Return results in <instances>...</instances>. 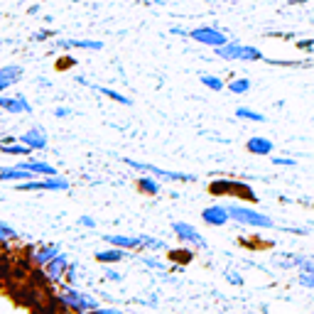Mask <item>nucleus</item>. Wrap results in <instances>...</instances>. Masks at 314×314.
Masks as SVG:
<instances>
[{
  "instance_id": "obj_22",
  "label": "nucleus",
  "mask_w": 314,
  "mask_h": 314,
  "mask_svg": "<svg viewBox=\"0 0 314 314\" xmlns=\"http://www.w3.org/2000/svg\"><path fill=\"white\" fill-rule=\"evenodd\" d=\"M138 189L155 197V194H160V182L155 177H138Z\"/></svg>"
},
{
  "instance_id": "obj_39",
  "label": "nucleus",
  "mask_w": 314,
  "mask_h": 314,
  "mask_svg": "<svg viewBox=\"0 0 314 314\" xmlns=\"http://www.w3.org/2000/svg\"><path fill=\"white\" fill-rule=\"evenodd\" d=\"M78 224L84 226V228H93V226H96V221H93L91 216H81V219H78Z\"/></svg>"
},
{
  "instance_id": "obj_40",
  "label": "nucleus",
  "mask_w": 314,
  "mask_h": 314,
  "mask_svg": "<svg viewBox=\"0 0 314 314\" xmlns=\"http://www.w3.org/2000/svg\"><path fill=\"white\" fill-rule=\"evenodd\" d=\"M297 47H300V49H314V40H300Z\"/></svg>"
},
{
  "instance_id": "obj_1",
  "label": "nucleus",
  "mask_w": 314,
  "mask_h": 314,
  "mask_svg": "<svg viewBox=\"0 0 314 314\" xmlns=\"http://www.w3.org/2000/svg\"><path fill=\"white\" fill-rule=\"evenodd\" d=\"M56 302L62 304V307H67V309H71V312H78V314H91L96 307H101L91 295L76 290L74 285H67L64 290L59 292V295H56Z\"/></svg>"
},
{
  "instance_id": "obj_11",
  "label": "nucleus",
  "mask_w": 314,
  "mask_h": 314,
  "mask_svg": "<svg viewBox=\"0 0 314 314\" xmlns=\"http://www.w3.org/2000/svg\"><path fill=\"white\" fill-rule=\"evenodd\" d=\"M23 76V67H17V64H5V67H0V93L5 89H10L12 84H17Z\"/></svg>"
},
{
  "instance_id": "obj_23",
  "label": "nucleus",
  "mask_w": 314,
  "mask_h": 314,
  "mask_svg": "<svg viewBox=\"0 0 314 314\" xmlns=\"http://www.w3.org/2000/svg\"><path fill=\"white\" fill-rule=\"evenodd\" d=\"M260 59H265V56H263V52H260L258 47L241 45V56H238V62H260Z\"/></svg>"
},
{
  "instance_id": "obj_25",
  "label": "nucleus",
  "mask_w": 314,
  "mask_h": 314,
  "mask_svg": "<svg viewBox=\"0 0 314 314\" xmlns=\"http://www.w3.org/2000/svg\"><path fill=\"white\" fill-rule=\"evenodd\" d=\"M0 152L3 155H12V157H25V155H32V150L27 145H0Z\"/></svg>"
},
{
  "instance_id": "obj_4",
  "label": "nucleus",
  "mask_w": 314,
  "mask_h": 314,
  "mask_svg": "<svg viewBox=\"0 0 314 314\" xmlns=\"http://www.w3.org/2000/svg\"><path fill=\"white\" fill-rule=\"evenodd\" d=\"M172 233L180 238L182 243H189L194 248H202V250H209V243H206V238H204L197 228L187 221H177V224H172Z\"/></svg>"
},
{
  "instance_id": "obj_35",
  "label": "nucleus",
  "mask_w": 314,
  "mask_h": 314,
  "mask_svg": "<svg viewBox=\"0 0 314 314\" xmlns=\"http://www.w3.org/2000/svg\"><path fill=\"white\" fill-rule=\"evenodd\" d=\"M272 162H275V165H280V167H295V165H297L292 157H272Z\"/></svg>"
},
{
  "instance_id": "obj_10",
  "label": "nucleus",
  "mask_w": 314,
  "mask_h": 314,
  "mask_svg": "<svg viewBox=\"0 0 314 314\" xmlns=\"http://www.w3.org/2000/svg\"><path fill=\"white\" fill-rule=\"evenodd\" d=\"M62 253V248L56 246V243H45V246H40V248H34L32 250V263L34 265H40V268H45L47 263L52 258H56Z\"/></svg>"
},
{
  "instance_id": "obj_30",
  "label": "nucleus",
  "mask_w": 314,
  "mask_h": 314,
  "mask_svg": "<svg viewBox=\"0 0 314 314\" xmlns=\"http://www.w3.org/2000/svg\"><path fill=\"white\" fill-rule=\"evenodd\" d=\"M169 260H174V263H191L194 253L191 250H169Z\"/></svg>"
},
{
  "instance_id": "obj_17",
  "label": "nucleus",
  "mask_w": 314,
  "mask_h": 314,
  "mask_svg": "<svg viewBox=\"0 0 314 314\" xmlns=\"http://www.w3.org/2000/svg\"><path fill=\"white\" fill-rule=\"evenodd\" d=\"M246 150L250 152V155H260V157H265L272 152V143H270L268 138H250L246 143Z\"/></svg>"
},
{
  "instance_id": "obj_18",
  "label": "nucleus",
  "mask_w": 314,
  "mask_h": 314,
  "mask_svg": "<svg viewBox=\"0 0 314 314\" xmlns=\"http://www.w3.org/2000/svg\"><path fill=\"white\" fill-rule=\"evenodd\" d=\"M219 59H226V62H238V56H241V45L238 42H226V45L216 47L213 49Z\"/></svg>"
},
{
  "instance_id": "obj_24",
  "label": "nucleus",
  "mask_w": 314,
  "mask_h": 314,
  "mask_svg": "<svg viewBox=\"0 0 314 314\" xmlns=\"http://www.w3.org/2000/svg\"><path fill=\"white\" fill-rule=\"evenodd\" d=\"M93 89L99 91V93H103V96H108L111 101H115V103H123V106H130V99L128 96H123V93H118V91H113V89H108V86H93Z\"/></svg>"
},
{
  "instance_id": "obj_12",
  "label": "nucleus",
  "mask_w": 314,
  "mask_h": 314,
  "mask_svg": "<svg viewBox=\"0 0 314 314\" xmlns=\"http://www.w3.org/2000/svg\"><path fill=\"white\" fill-rule=\"evenodd\" d=\"M37 174L30 172L25 167H0V182H27V180H34Z\"/></svg>"
},
{
  "instance_id": "obj_33",
  "label": "nucleus",
  "mask_w": 314,
  "mask_h": 314,
  "mask_svg": "<svg viewBox=\"0 0 314 314\" xmlns=\"http://www.w3.org/2000/svg\"><path fill=\"white\" fill-rule=\"evenodd\" d=\"M64 280H67V285H74V282H76V263H69Z\"/></svg>"
},
{
  "instance_id": "obj_32",
  "label": "nucleus",
  "mask_w": 314,
  "mask_h": 314,
  "mask_svg": "<svg viewBox=\"0 0 314 314\" xmlns=\"http://www.w3.org/2000/svg\"><path fill=\"white\" fill-rule=\"evenodd\" d=\"M103 278H106V280H111V282H123V275H121L118 270L108 268V265H106V270H103Z\"/></svg>"
},
{
  "instance_id": "obj_42",
  "label": "nucleus",
  "mask_w": 314,
  "mask_h": 314,
  "mask_svg": "<svg viewBox=\"0 0 314 314\" xmlns=\"http://www.w3.org/2000/svg\"><path fill=\"white\" fill-rule=\"evenodd\" d=\"M162 3H167V0H162Z\"/></svg>"
},
{
  "instance_id": "obj_29",
  "label": "nucleus",
  "mask_w": 314,
  "mask_h": 314,
  "mask_svg": "<svg viewBox=\"0 0 314 314\" xmlns=\"http://www.w3.org/2000/svg\"><path fill=\"white\" fill-rule=\"evenodd\" d=\"M138 260H140L143 265H147V268H152V270H167V263H162V260L152 258L150 253H147V256H138Z\"/></svg>"
},
{
  "instance_id": "obj_5",
  "label": "nucleus",
  "mask_w": 314,
  "mask_h": 314,
  "mask_svg": "<svg viewBox=\"0 0 314 314\" xmlns=\"http://www.w3.org/2000/svg\"><path fill=\"white\" fill-rule=\"evenodd\" d=\"M189 40L199 42V45L211 47V49H216V47H221L228 42L226 34L221 32V30H216V27H194V30H189Z\"/></svg>"
},
{
  "instance_id": "obj_8",
  "label": "nucleus",
  "mask_w": 314,
  "mask_h": 314,
  "mask_svg": "<svg viewBox=\"0 0 314 314\" xmlns=\"http://www.w3.org/2000/svg\"><path fill=\"white\" fill-rule=\"evenodd\" d=\"M0 108L8 113H32V106L25 96H3L0 93Z\"/></svg>"
},
{
  "instance_id": "obj_38",
  "label": "nucleus",
  "mask_w": 314,
  "mask_h": 314,
  "mask_svg": "<svg viewBox=\"0 0 314 314\" xmlns=\"http://www.w3.org/2000/svg\"><path fill=\"white\" fill-rule=\"evenodd\" d=\"M54 115H56V118H69V115H71V108H67V106H59V108H54Z\"/></svg>"
},
{
  "instance_id": "obj_15",
  "label": "nucleus",
  "mask_w": 314,
  "mask_h": 314,
  "mask_svg": "<svg viewBox=\"0 0 314 314\" xmlns=\"http://www.w3.org/2000/svg\"><path fill=\"white\" fill-rule=\"evenodd\" d=\"M56 45L62 49H91V52L103 49V42H99V40H59Z\"/></svg>"
},
{
  "instance_id": "obj_34",
  "label": "nucleus",
  "mask_w": 314,
  "mask_h": 314,
  "mask_svg": "<svg viewBox=\"0 0 314 314\" xmlns=\"http://www.w3.org/2000/svg\"><path fill=\"white\" fill-rule=\"evenodd\" d=\"M226 280L231 282V285H238V287L246 282L243 278H241V275H238V272H235V270H228V272H226Z\"/></svg>"
},
{
  "instance_id": "obj_6",
  "label": "nucleus",
  "mask_w": 314,
  "mask_h": 314,
  "mask_svg": "<svg viewBox=\"0 0 314 314\" xmlns=\"http://www.w3.org/2000/svg\"><path fill=\"white\" fill-rule=\"evenodd\" d=\"M202 219L204 224L209 226H226L231 221V213L226 209V204H213V206H206L202 211Z\"/></svg>"
},
{
  "instance_id": "obj_3",
  "label": "nucleus",
  "mask_w": 314,
  "mask_h": 314,
  "mask_svg": "<svg viewBox=\"0 0 314 314\" xmlns=\"http://www.w3.org/2000/svg\"><path fill=\"white\" fill-rule=\"evenodd\" d=\"M123 162L128 167L140 169L145 174H152V177H160V180H167V182H197L194 174H187V172H172V169H162L157 165H150V162H138V160H130V157H123Z\"/></svg>"
},
{
  "instance_id": "obj_7",
  "label": "nucleus",
  "mask_w": 314,
  "mask_h": 314,
  "mask_svg": "<svg viewBox=\"0 0 314 314\" xmlns=\"http://www.w3.org/2000/svg\"><path fill=\"white\" fill-rule=\"evenodd\" d=\"M69 256L67 253H59L56 258H52L49 263L45 265V272H47V278L49 280H62L64 275H67V268H69Z\"/></svg>"
},
{
  "instance_id": "obj_26",
  "label": "nucleus",
  "mask_w": 314,
  "mask_h": 314,
  "mask_svg": "<svg viewBox=\"0 0 314 314\" xmlns=\"http://www.w3.org/2000/svg\"><path fill=\"white\" fill-rule=\"evenodd\" d=\"M228 91L231 93H248L250 91V78H233L228 84Z\"/></svg>"
},
{
  "instance_id": "obj_41",
  "label": "nucleus",
  "mask_w": 314,
  "mask_h": 314,
  "mask_svg": "<svg viewBox=\"0 0 314 314\" xmlns=\"http://www.w3.org/2000/svg\"><path fill=\"white\" fill-rule=\"evenodd\" d=\"M172 34H182V37H189V32L184 27H172Z\"/></svg>"
},
{
  "instance_id": "obj_27",
  "label": "nucleus",
  "mask_w": 314,
  "mask_h": 314,
  "mask_svg": "<svg viewBox=\"0 0 314 314\" xmlns=\"http://www.w3.org/2000/svg\"><path fill=\"white\" fill-rule=\"evenodd\" d=\"M17 238V231H15V226L5 224V221H0V243H8V241H15Z\"/></svg>"
},
{
  "instance_id": "obj_16",
  "label": "nucleus",
  "mask_w": 314,
  "mask_h": 314,
  "mask_svg": "<svg viewBox=\"0 0 314 314\" xmlns=\"http://www.w3.org/2000/svg\"><path fill=\"white\" fill-rule=\"evenodd\" d=\"M103 241L108 243V246H118V248H125V250H138L140 248V241H138V235H101Z\"/></svg>"
},
{
  "instance_id": "obj_21",
  "label": "nucleus",
  "mask_w": 314,
  "mask_h": 314,
  "mask_svg": "<svg viewBox=\"0 0 314 314\" xmlns=\"http://www.w3.org/2000/svg\"><path fill=\"white\" fill-rule=\"evenodd\" d=\"M138 241H140V248L147 250V253H152V250H165V248H167L160 238H152V235H145V233L138 235Z\"/></svg>"
},
{
  "instance_id": "obj_31",
  "label": "nucleus",
  "mask_w": 314,
  "mask_h": 314,
  "mask_svg": "<svg viewBox=\"0 0 314 314\" xmlns=\"http://www.w3.org/2000/svg\"><path fill=\"white\" fill-rule=\"evenodd\" d=\"M297 282H300L302 287H307V290H312V287H314V272H302V270H300Z\"/></svg>"
},
{
  "instance_id": "obj_2",
  "label": "nucleus",
  "mask_w": 314,
  "mask_h": 314,
  "mask_svg": "<svg viewBox=\"0 0 314 314\" xmlns=\"http://www.w3.org/2000/svg\"><path fill=\"white\" fill-rule=\"evenodd\" d=\"M226 209L231 213V219L238 221L241 226H253V228H272L275 221L265 216V213L256 211V209H250L246 204H226Z\"/></svg>"
},
{
  "instance_id": "obj_20",
  "label": "nucleus",
  "mask_w": 314,
  "mask_h": 314,
  "mask_svg": "<svg viewBox=\"0 0 314 314\" xmlns=\"http://www.w3.org/2000/svg\"><path fill=\"white\" fill-rule=\"evenodd\" d=\"M235 118H243V121H253V123H265L268 118L263 113L253 111V108H246V106H238L235 108Z\"/></svg>"
},
{
  "instance_id": "obj_28",
  "label": "nucleus",
  "mask_w": 314,
  "mask_h": 314,
  "mask_svg": "<svg viewBox=\"0 0 314 314\" xmlns=\"http://www.w3.org/2000/svg\"><path fill=\"white\" fill-rule=\"evenodd\" d=\"M199 78H202V84L206 86V89H211V91H221V89H224V81H221L219 76H213V74H202Z\"/></svg>"
},
{
  "instance_id": "obj_13",
  "label": "nucleus",
  "mask_w": 314,
  "mask_h": 314,
  "mask_svg": "<svg viewBox=\"0 0 314 314\" xmlns=\"http://www.w3.org/2000/svg\"><path fill=\"white\" fill-rule=\"evenodd\" d=\"M125 256H128V250H125V248L108 246V248H103V250L96 253V260H99L101 265H113V263H121Z\"/></svg>"
},
{
  "instance_id": "obj_37",
  "label": "nucleus",
  "mask_w": 314,
  "mask_h": 314,
  "mask_svg": "<svg viewBox=\"0 0 314 314\" xmlns=\"http://www.w3.org/2000/svg\"><path fill=\"white\" fill-rule=\"evenodd\" d=\"M47 37H54V32H52V30H40V32L32 34L34 42H40V40H47Z\"/></svg>"
},
{
  "instance_id": "obj_19",
  "label": "nucleus",
  "mask_w": 314,
  "mask_h": 314,
  "mask_svg": "<svg viewBox=\"0 0 314 314\" xmlns=\"http://www.w3.org/2000/svg\"><path fill=\"white\" fill-rule=\"evenodd\" d=\"M45 189L47 191H69L71 189V184H69V180L54 174V177H45Z\"/></svg>"
},
{
  "instance_id": "obj_9",
  "label": "nucleus",
  "mask_w": 314,
  "mask_h": 314,
  "mask_svg": "<svg viewBox=\"0 0 314 314\" xmlns=\"http://www.w3.org/2000/svg\"><path fill=\"white\" fill-rule=\"evenodd\" d=\"M20 143H23V145H27L32 152H34V150H45V147H47V135H45V130H42V128H37V125H34V128H30L27 133L20 135Z\"/></svg>"
},
{
  "instance_id": "obj_14",
  "label": "nucleus",
  "mask_w": 314,
  "mask_h": 314,
  "mask_svg": "<svg viewBox=\"0 0 314 314\" xmlns=\"http://www.w3.org/2000/svg\"><path fill=\"white\" fill-rule=\"evenodd\" d=\"M20 167L34 172L37 177H54V174H59L54 165H49V162H42V160H25V162H20Z\"/></svg>"
},
{
  "instance_id": "obj_36",
  "label": "nucleus",
  "mask_w": 314,
  "mask_h": 314,
  "mask_svg": "<svg viewBox=\"0 0 314 314\" xmlns=\"http://www.w3.org/2000/svg\"><path fill=\"white\" fill-rule=\"evenodd\" d=\"M91 314H123L121 309H115V307H96Z\"/></svg>"
}]
</instances>
